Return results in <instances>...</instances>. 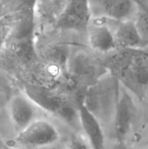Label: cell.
<instances>
[{"mask_svg": "<svg viewBox=\"0 0 148 149\" xmlns=\"http://www.w3.org/2000/svg\"><path fill=\"white\" fill-rule=\"evenodd\" d=\"M120 90V81L109 72L86 90L81 102L103 128L113 125Z\"/></svg>", "mask_w": 148, "mask_h": 149, "instance_id": "6da1fadb", "label": "cell"}, {"mask_svg": "<svg viewBox=\"0 0 148 149\" xmlns=\"http://www.w3.org/2000/svg\"><path fill=\"white\" fill-rule=\"evenodd\" d=\"M25 95L41 110L45 111L70 126H79L78 105L49 87L38 84L25 86Z\"/></svg>", "mask_w": 148, "mask_h": 149, "instance_id": "7a4b0ae2", "label": "cell"}, {"mask_svg": "<svg viewBox=\"0 0 148 149\" xmlns=\"http://www.w3.org/2000/svg\"><path fill=\"white\" fill-rule=\"evenodd\" d=\"M89 3L92 19H103L114 22L133 20L137 12L136 1L96 0Z\"/></svg>", "mask_w": 148, "mask_h": 149, "instance_id": "3957f363", "label": "cell"}, {"mask_svg": "<svg viewBox=\"0 0 148 149\" xmlns=\"http://www.w3.org/2000/svg\"><path fill=\"white\" fill-rule=\"evenodd\" d=\"M59 138L55 125L44 119H38L26 129L18 132L15 141L22 146L43 148L53 145Z\"/></svg>", "mask_w": 148, "mask_h": 149, "instance_id": "277c9868", "label": "cell"}, {"mask_svg": "<svg viewBox=\"0 0 148 149\" xmlns=\"http://www.w3.org/2000/svg\"><path fill=\"white\" fill-rule=\"evenodd\" d=\"M92 20L89 1H68L55 28L63 31L86 33Z\"/></svg>", "mask_w": 148, "mask_h": 149, "instance_id": "5b68a950", "label": "cell"}, {"mask_svg": "<svg viewBox=\"0 0 148 149\" xmlns=\"http://www.w3.org/2000/svg\"><path fill=\"white\" fill-rule=\"evenodd\" d=\"M67 70L74 79L91 81V84L108 73L104 64L84 51H78L73 55L70 54Z\"/></svg>", "mask_w": 148, "mask_h": 149, "instance_id": "8992f818", "label": "cell"}, {"mask_svg": "<svg viewBox=\"0 0 148 149\" xmlns=\"http://www.w3.org/2000/svg\"><path fill=\"white\" fill-rule=\"evenodd\" d=\"M136 114V108L131 96L124 88L121 89L112 125L116 141L124 143L131 129Z\"/></svg>", "mask_w": 148, "mask_h": 149, "instance_id": "52a82bcc", "label": "cell"}, {"mask_svg": "<svg viewBox=\"0 0 148 149\" xmlns=\"http://www.w3.org/2000/svg\"><path fill=\"white\" fill-rule=\"evenodd\" d=\"M37 109L25 94L16 95L12 97L9 103V113L17 133L39 119Z\"/></svg>", "mask_w": 148, "mask_h": 149, "instance_id": "ba28073f", "label": "cell"}, {"mask_svg": "<svg viewBox=\"0 0 148 149\" xmlns=\"http://www.w3.org/2000/svg\"><path fill=\"white\" fill-rule=\"evenodd\" d=\"M86 33L93 50L100 53H111L118 49L113 30L101 19H92Z\"/></svg>", "mask_w": 148, "mask_h": 149, "instance_id": "9c48e42d", "label": "cell"}, {"mask_svg": "<svg viewBox=\"0 0 148 149\" xmlns=\"http://www.w3.org/2000/svg\"><path fill=\"white\" fill-rule=\"evenodd\" d=\"M78 116L80 127L85 134L86 140L91 149L105 148L104 128L81 101L78 105Z\"/></svg>", "mask_w": 148, "mask_h": 149, "instance_id": "30bf717a", "label": "cell"}, {"mask_svg": "<svg viewBox=\"0 0 148 149\" xmlns=\"http://www.w3.org/2000/svg\"><path fill=\"white\" fill-rule=\"evenodd\" d=\"M120 84L129 89L137 97H142L148 94V68L129 65L114 74Z\"/></svg>", "mask_w": 148, "mask_h": 149, "instance_id": "8fae6325", "label": "cell"}, {"mask_svg": "<svg viewBox=\"0 0 148 149\" xmlns=\"http://www.w3.org/2000/svg\"><path fill=\"white\" fill-rule=\"evenodd\" d=\"M113 33L118 49H138L145 47L134 20L117 22Z\"/></svg>", "mask_w": 148, "mask_h": 149, "instance_id": "7c38bea8", "label": "cell"}, {"mask_svg": "<svg viewBox=\"0 0 148 149\" xmlns=\"http://www.w3.org/2000/svg\"><path fill=\"white\" fill-rule=\"evenodd\" d=\"M67 1H37V4L35 7L39 17L44 21L52 23L55 26Z\"/></svg>", "mask_w": 148, "mask_h": 149, "instance_id": "4fadbf2b", "label": "cell"}, {"mask_svg": "<svg viewBox=\"0 0 148 149\" xmlns=\"http://www.w3.org/2000/svg\"><path fill=\"white\" fill-rule=\"evenodd\" d=\"M137 12L134 18L139 33L145 46H148V1H136Z\"/></svg>", "mask_w": 148, "mask_h": 149, "instance_id": "5bb4252c", "label": "cell"}, {"mask_svg": "<svg viewBox=\"0 0 148 149\" xmlns=\"http://www.w3.org/2000/svg\"><path fill=\"white\" fill-rule=\"evenodd\" d=\"M130 65L148 68V46L138 49H129Z\"/></svg>", "mask_w": 148, "mask_h": 149, "instance_id": "9a60e30c", "label": "cell"}, {"mask_svg": "<svg viewBox=\"0 0 148 149\" xmlns=\"http://www.w3.org/2000/svg\"><path fill=\"white\" fill-rule=\"evenodd\" d=\"M14 21L9 16L0 20V52L6 46L12 29Z\"/></svg>", "mask_w": 148, "mask_h": 149, "instance_id": "2e32d148", "label": "cell"}, {"mask_svg": "<svg viewBox=\"0 0 148 149\" xmlns=\"http://www.w3.org/2000/svg\"><path fill=\"white\" fill-rule=\"evenodd\" d=\"M68 149H91L86 140L82 137L73 136L70 140Z\"/></svg>", "mask_w": 148, "mask_h": 149, "instance_id": "e0dca14e", "label": "cell"}, {"mask_svg": "<svg viewBox=\"0 0 148 149\" xmlns=\"http://www.w3.org/2000/svg\"><path fill=\"white\" fill-rule=\"evenodd\" d=\"M7 4L4 1H0V20L7 16Z\"/></svg>", "mask_w": 148, "mask_h": 149, "instance_id": "ac0fdd59", "label": "cell"}, {"mask_svg": "<svg viewBox=\"0 0 148 149\" xmlns=\"http://www.w3.org/2000/svg\"><path fill=\"white\" fill-rule=\"evenodd\" d=\"M104 149H131V148H129L128 146H126L125 144V143H122V142H118L116 141L114 144H113L112 146H110L109 147V148H105Z\"/></svg>", "mask_w": 148, "mask_h": 149, "instance_id": "d6986e66", "label": "cell"}, {"mask_svg": "<svg viewBox=\"0 0 148 149\" xmlns=\"http://www.w3.org/2000/svg\"><path fill=\"white\" fill-rule=\"evenodd\" d=\"M8 146L7 145L5 142L0 138V149H7L8 148Z\"/></svg>", "mask_w": 148, "mask_h": 149, "instance_id": "ffe728a7", "label": "cell"}, {"mask_svg": "<svg viewBox=\"0 0 148 149\" xmlns=\"http://www.w3.org/2000/svg\"><path fill=\"white\" fill-rule=\"evenodd\" d=\"M142 149H148V138L147 139V141H145V146H144V148Z\"/></svg>", "mask_w": 148, "mask_h": 149, "instance_id": "44dd1931", "label": "cell"}, {"mask_svg": "<svg viewBox=\"0 0 148 149\" xmlns=\"http://www.w3.org/2000/svg\"><path fill=\"white\" fill-rule=\"evenodd\" d=\"M63 149H68V148H63Z\"/></svg>", "mask_w": 148, "mask_h": 149, "instance_id": "7402d4cb", "label": "cell"}, {"mask_svg": "<svg viewBox=\"0 0 148 149\" xmlns=\"http://www.w3.org/2000/svg\"><path fill=\"white\" fill-rule=\"evenodd\" d=\"M7 149H10V148H7Z\"/></svg>", "mask_w": 148, "mask_h": 149, "instance_id": "603a6c76", "label": "cell"}, {"mask_svg": "<svg viewBox=\"0 0 148 149\" xmlns=\"http://www.w3.org/2000/svg\"><path fill=\"white\" fill-rule=\"evenodd\" d=\"M147 96H148V94H147Z\"/></svg>", "mask_w": 148, "mask_h": 149, "instance_id": "cb8c5ba5", "label": "cell"}]
</instances>
